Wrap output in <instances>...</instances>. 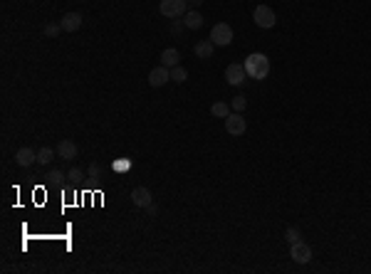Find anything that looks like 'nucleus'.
<instances>
[{
  "instance_id": "obj_1",
  "label": "nucleus",
  "mask_w": 371,
  "mask_h": 274,
  "mask_svg": "<svg viewBox=\"0 0 371 274\" xmlns=\"http://www.w3.org/2000/svg\"><path fill=\"white\" fill-rule=\"evenodd\" d=\"M245 65V72H248V77H253V79H257V82H262V79H267L270 77V59H267V55H262V52H255V55H250L248 59L243 62Z\"/></svg>"
},
{
  "instance_id": "obj_2",
  "label": "nucleus",
  "mask_w": 371,
  "mask_h": 274,
  "mask_svg": "<svg viewBox=\"0 0 371 274\" xmlns=\"http://www.w3.org/2000/svg\"><path fill=\"white\" fill-rule=\"evenodd\" d=\"M158 10H161L163 17L178 20V17H183V15L188 13V3H186V0H161Z\"/></svg>"
},
{
  "instance_id": "obj_3",
  "label": "nucleus",
  "mask_w": 371,
  "mask_h": 274,
  "mask_svg": "<svg viewBox=\"0 0 371 274\" xmlns=\"http://www.w3.org/2000/svg\"><path fill=\"white\" fill-rule=\"evenodd\" d=\"M253 20H255L257 28L270 30V28H275V23H277V15H275V10H272L270 5H257L255 13H253Z\"/></svg>"
},
{
  "instance_id": "obj_4",
  "label": "nucleus",
  "mask_w": 371,
  "mask_h": 274,
  "mask_svg": "<svg viewBox=\"0 0 371 274\" xmlns=\"http://www.w3.org/2000/svg\"><path fill=\"white\" fill-rule=\"evenodd\" d=\"M211 42L215 47H228L233 42V28L228 23H215L213 30H211Z\"/></svg>"
},
{
  "instance_id": "obj_5",
  "label": "nucleus",
  "mask_w": 371,
  "mask_h": 274,
  "mask_svg": "<svg viewBox=\"0 0 371 274\" xmlns=\"http://www.w3.org/2000/svg\"><path fill=\"white\" fill-rule=\"evenodd\" d=\"M225 131H228L230 136H243L245 131H248V121L243 119V114H230L225 116Z\"/></svg>"
},
{
  "instance_id": "obj_6",
  "label": "nucleus",
  "mask_w": 371,
  "mask_h": 274,
  "mask_svg": "<svg viewBox=\"0 0 371 274\" xmlns=\"http://www.w3.org/2000/svg\"><path fill=\"white\" fill-rule=\"evenodd\" d=\"M290 257L297 262V264H307V262L312 260V247L307 245V242H295V245H290Z\"/></svg>"
},
{
  "instance_id": "obj_7",
  "label": "nucleus",
  "mask_w": 371,
  "mask_h": 274,
  "mask_svg": "<svg viewBox=\"0 0 371 274\" xmlns=\"http://www.w3.org/2000/svg\"><path fill=\"white\" fill-rule=\"evenodd\" d=\"M245 79H248L245 65H228V69H225V82H228L230 87H243Z\"/></svg>"
},
{
  "instance_id": "obj_8",
  "label": "nucleus",
  "mask_w": 371,
  "mask_h": 274,
  "mask_svg": "<svg viewBox=\"0 0 371 274\" xmlns=\"http://www.w3.org/2000/svg\"><path fill=\"white\" fill-rule=\"evenodd\" d=\"M166 82H171V69L163 67V65H158L149 72V84L151 87H163Z\"/></svg>"
},
{
  "instance_id": "obj_9",
  "label": "nucleus",
  "mask_w": 371,
  "mask_h": 274,
  "mask_svg": "<svg viewBox=\"0 0 371 274\" xmlns=\"http://www.w3.org/2000/svg\"><path fill=\"white\" fill-rule=\"evenodd\" d=\"M131 203H134L136 207H143V210H146V207L154 203V195H151V191H149V188L139 185V188H134V191H131Z\"/></svg>"
},
{
  "instance_id": "obj_10",
  "label": "nucleus",
  "mask_w": 371,
  "mask_h": 274,
  "mask_svg": "<svg viewBox=\"0 0 371 274\" xmlns=\"http://www.w3.org/2000/svg\"><path fill=\"white\" fill-rule=\"evenodd\" d=\"M15 163L23 165V168H30L32 163H37V153L28 149V146H23V149H17L15 151Z\"/></svg>"
},
{
  "instance_id": "obj_11",
  "label": "nucleus",
  "mask_w": 371,
  "mask_h": 274,
  "mask_svg": "<svg viewBox=\"0 0 371 274\" xmlns=\"http://www.w3.org/2000/svg\"><path fill=\"white\" fill-rule=\"evenodd\" d=\"M77 153H79V149H77V143L74 141H67V138H62L57 143V156L59 158H65V161H72V158H77Z\"/></svg>"
},
{
  "instance_id": "obj_12",
  "label": "nucleus",
  "mask_w": 371,
  "mask_h": 274,
  "mask_svg": "<svg viewBox=\"0 0 371 274\" xmlns=\"http://www.w3.org/2000/svg\"><path fill=\"white\" fill-rule=\"evenodd\" d=\"M59 25L65 32H77V30L82 28V15L79 13H67L62 20H59Z\"/></svg>"
},
{
  "instance_id": "obj_13",
  "label": "nucleus",
  "mask_w": 371,
  "mask_h": 274,
  "mask_svg": "<svg viewBox=\"0 0 371 274\" xmlns=\"http://www.w3.org/2000/svg\"><path fill=\"white\" fill-rule=\"evenodd\" d=\"M178 62H181V55H178V50H176V47H169V50H163V52H161V65H163V67L173 69Z\"/></svg>"
},
{
  "instance_id": "obj_14",
  "label": "nucleus",
  "mask_w": 371,
  "mask_h": 274,
  "mask_svg": "<svg viewBox=\"0 0 371 274\" xmlns=\"http://www.w3.org/2000/svg\"><path fill=\"white\" fill-rule=\"evenodd\" d=\"M213 42L211 40H200L198 45H196V47H193V52H196V57H198V59H211V57H213Z\"/></svg>"
},
{
  "instance_id": "obj_15",
  "label": "nucleus",
  "mask_w": 371,
  "mask_h": 274,
  "mask_svg": "<svg viewBox=\"0 0 371 274\" xmlns=\"http://www.w3.org/2000/svg\"><path fill=\"white\" fill-rule=\"evenodd\" d=\"M183 25L188 30H198L200 25H203V15H200L198 10H188V13L183 15Z\"/></svg>"
},
{
  "instance_id": "obj_16",
  "label": "nucleus",
  "mask_w": 371,
  "mask_h": 274,
  "mask_svg": "<svg viewBox=\"0 0 371 274\" xmlns=\"http://www.w3.org/2000/svg\"><path fill=\"white\" fill-rule=\"evenodd\" d=\"M211 114L218 116V119H225V116H230L233 111H230V104H225V101H215L213 107H211Z\"/></svg>"
},
{
  "instance_id": "obj_17",
  "label": "nucleus",
  "mask_w": 371,
  "mask_h": 274,
  "mask_svg": "<svg viewBox=\"0 0 371 274\" xmlns=\"http://www.w3.org/2000/svg\"><path fill=\"white\" fill-rule=\"evenodd\" d=\"M52 158H55V151H52V149H47V146H43V149L37 151V163H40V165H50V163H52Z\"/></svg>"
},
{
  "instance_id": "obj_18",
  "label": "nucleus",
  "mask_w": 371,
  "mask_h": 274,
  "mask_svg": "<svg viewBox=\"0 0 371 274\" xmlns=\"http://www.w3.org/2000/svg\"><path fill=\"white\" fill-rule=\"evenodd\" d=\"M43 32H45V37L57 40V35H59V32H65V30H62V25H59V23H47V25L43 28Z\"/></svg>"
},
{
  "instance_id": "obj_19",
  "label": "nucleus",
  "mask_w": 371,
  "mask_h": 274,
  "mask_svg": "<svg viewBox=\"0 0 371 274\" xmlns=\"http://www.w3.org/2000/svg\"><path fill=\"white\" fill-rule=\"evenodd\" d=\"M171 79H173L176 84H183L186 79H188V72H186L181 65H176V67L171 69Z\"/></svg>"
},
{
  "instance_id": "obj_20",
  "label": "nucleus",
  "mask_w": 371,
  "mask_h": 274,
  "mask_svg": "<svg viewBox=\"0 0 371 274\" xmlns=\"http://www.w3.org/2000/svg\"><path fill=\"white\" fill-rule=\"evenodd\" d=\"M285 240L290 242V245H295V242H300L302 240V233H300V227H287V233H285Z\"/></svg>"
},
{
  "instance_id": "obj_21",
  "label": "nucleus",
  "mask_w": 371,
  "mask_h": 274,
  "mask_svg": "<svg viewBox=\"0 0 371 274\" xmlns=\"http://www.w3.org/2000/svg\"><path fill=\"white\" fill-rule=\"evenodd\" d=\"M245 107H248V99H245L243 94H238V96H233V104H230V109L233 111H245Z\"/></svg>"
},
{
  "instance_id": "obj_22",
  "label": "nucleus",
  "mask_w": 371,
  "mask_h": 274,
  "mask_svg": "<svg viewBox=\"0 0 371 274\" xmlns=\"http://www.w3.org/2000/svg\"><path fill=\"white\" fill-rule=\"evenodd\" d=\"M45 178L50 180V183H59V180H65V173H62V171H50Z\"/></svg>"
},
{
  "instance_id": "obj_23",
  "label": "nucleus",
  "mask_w": 371,
  "mask_h": 274,
  "mask_svg": "<svg viewBox=\"0 0 371 274\" xmlns=\"http://www.w3.org/2000/svg\"><path fill=\"white\" fill-rule=\"evenodd\" d=\"M87 176H89V178H99V176H101V165L92 163L89 168H87Z\"/></svg>"
},
{
  "instance_id": "obj_24",
  "label": "nucleus",
  "mask_w": 371,
  "mask_h": 274,
  "mask_svg": "<svg viewBox=\"0 0 371 274\" xmlns=\"http://www.w3.org/2000/svg\"><path fill=\"white\" fill-rule=\"evenodd\" d=\"M67 178H70L72 183H77V180H82V178H85V173H82L79 168H72L70 173H67Z\"/></svg>"
},
{
  "instance_id": "obj_25",
  "label": "nucleus",
  "mask_w": 371,
  "mask_h": 274,
  "mask_svg": "<svg viewBox=\"0 0 371 274\" xmlns=\"http://www.w3.org/2000/svg\"><path fill=\"white\" fill-rule=\"evenodd\" d=\"M131 161L129 158H121V161H114V171H129Z\"/></svg>"
},
{
  "instance_id": "obj_26",
  "label": "nucleus",
  "mask_w": 371,
  "mask_h": 274,
  "mask_svg": "<svg viewBox=\"0 0 371 274\" xmlns=\"http://www.w3.org/2000/svg\"><path fill=\"white\" fill-rule=\"evenodd\" d=\"M183 28H186L183 23H178V20H173V28H171V30H173V32H176V35H178V32H181V30H183Z\"/></svg>"
},
{
  "instance_id": "obj_27",
  "label": "nucleus",
  "mask_w": 371,
  "mask_h": 274,
  "mask_svg": "<svg viewBox=\"0 0 371 274\" xmlns=\"http://www.w3.org/2000/svg\"><path fill=\"white\" fill-rule=\"evenodd\" d=\"M186 3H188V5H193V8H198V5H203L205 0H186Z\"/></svg>"
},
{
  "instance_id": "obj_28",
  "label": "nucleus",
  "mask_w": 371,
  "mask_h": 274,
  "mask_svg": "<svg viewBox=\"0 0 371 274\" xmlns=\"http://www.w3.org/2000/svg\"><path fill=\"white\" fill-rule=\"evenodd\" d=\"M146 213H149V215H151V218H154V215H156V205H154V203H151V205L146 207Z\"/></svg>"
}]
</instances>
